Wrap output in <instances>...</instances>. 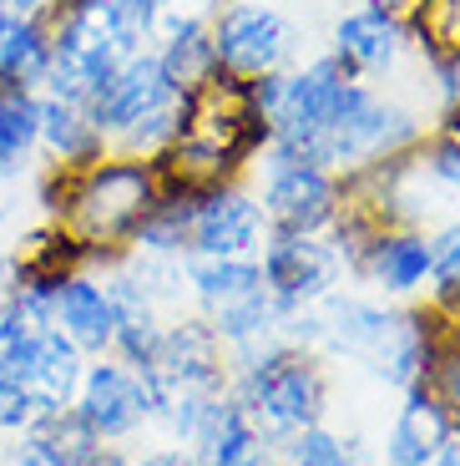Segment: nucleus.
I'll return each mask as SVG.
<instances>
[{"label":"nucleus","mask_w":460,"mask_h":466,"mask_svg":"<svg viewBox=\"0 0 460 466\" xmlns=\"http://www.w3.org/2000/svg\"><path fill=\"white\" fill-rule=\"evenodd\" d=\"M46 25H51V71L41 82V96L86 106L112 82V71L127 61L112 0H61L46 11Z\"/></svg>","instance_id":"f257e3e1"},{"label":"nucleus","mask_w":460,"mask_h":466,"mask_svg":"<svg viewBox=\"0 0 460 466\" xmlns=\"http://www.w3.org/2000/svg\"><path fill=\"white\" fill-rule=\"evenodd\" d=\"M157 203V173L147 157H127V152H106L102 163L81 167L71 183L66 203V228L86 244H132V228L147 218Z\"/></svg>","instance_id":"f03ea898"},{"label":"nucleus","mask_w":460,"mask_h":466,"mask_svg":"<svg viewBox=\"0 0 460 466\" xmlns=\"http://www.w3.org/2000/svg\"><path fill=\"white\" fill-rule=\"evenodd\" d=\"M238 406L258 431H309L324 410V375L304 350H264L248 360L238 385Z\"/></svg>","instance_id":"7ed1b4c3"},{"label":"nucleus","mask_w":460,"mask_h":466,"mask_svg":"<svg viewBox=\"0 0 460 466\" xmlns=\"http://www.w3.org/2000/svg\"><path fill=\"white\" fill-rule=\"evenodd\" d=\"M207 41H213V61L228 76H264V71H284L294 56V25L284 21L278 5L264 0H233L207 15Z\"/></svg>","instance_id":"20e7f679"},{"label":"nucleus","mask_w":460,"mask_h":466,"mask_svg":"<svg viewBox=\"0 0 460 466\" xmlns=\"http://www.w3.org/2000/svg\"><path fill=\"white\" fill-rule=\"evenodd\" d=\"M258 268H264V289L274 299L278 315H294L304 304H319L334 294L345 258L334 244H319L314 233H274L268 228L264 248H258Z\"/></svg>","instance_id":"39448f33"},{"label":"nucleus","mask_w":460,"mask_h":466,"mask_svg":"<svg viewBox=\"0 0 460 466\" xmlns=\"http://www.w3.org/2000/svg\"><path fill=\"white\" fill-rule=\"evenodd\" d=\"M339 198H345V187H339L334 173L268 152L264 218L274 223V233H319L324 223L339 218Z\"/></svg>","instance_id":"423d86ee"},{"label":"nucleus","mask_w":460,"mask_h":466,"mask_svg":"<svg viewBox=\"0 0 460 466\" xmlns=\"http://www.w3.org/2000/svg\"><path fill=\"white\" fill-rule=\"evenodd\" d=\"M349 82H359V76L334 56V51L314 56L309 66H299V71H288L284 96H278V106H274V142H304L319 127H329V116L339 112Z\"/></svg>","instance_id":"0eeeda50"},{"label":"nucleus","mask_w":460,"mask_h":466,"mask_svg":"<svg viewBox=\"0 0 460 466\" xmlns=\"http://www.w3.org/2000/svg\"><path fill=\"white\" fill-rule=\"evenodd\" d=\"M81 420H86V431L96 441H122L152 416V390L132 365H92V370L81 375L76 385V400H71Z\"/></svg>","instance_id":"6e6552de"},{"label":"nucleus","mask_w":460,"mask_h":466,"mask_svg":"<svg viewBox=\"0 0 460 466\" xmlns=\"http://www.w3.org/2000/svg\"><path fill=\"white\" fill-rule=\"evenodd\" d=\"M173 82H167V71H162L157 51H137V56H127L122 66L112 71V82L102 86V92L86 102V112H92V122L106 132V142H116L122 132H132L142 122V116L162 112V106L173 102Z\"/></svg>","instance_id":"1a4fd4ad"},{"label":"nucleus","mask_w":460,"mask_h":466,"mask_svg":"<svg viewBox=\"0 0 460 466\" xmlns=\"http://www.w3.org/2000/svg\"><path fill=\"white\" fill-rule=\"evenodd\" d=\"M268 238L264 203L238 193V187H218L193 208V233L187 248L197 258H254Z\"/></svg>","instance_id":"9d476101"},{"label":"nucleus","mask_w":460,"mask_h":466,"mask_svg":"<svg viewBox=\"0 0 460 466\" xmlns=\"http://www.w3.org/2000/svg\"><path fill=\"white\" fill-rule=\"evenodd\" d=\"M405 41H410V31L390 5H359V11L339 15V25H334V56L345 61L359 82L400 66Z\"/></svg>","instance_id":"9b49d317"},{"label":"nucleus","mask_w":460,"mask_h":466,"mask_svg":"<svg viewBox=\"0 0 460 466\" xmlns=\"http://www.w3.org/2000/svg\"><path fill=\"white\" fill-rule=\"evenodd\" d=\"M450 431H455V416H450L445 400H440L425 380L410 385V390H405L400 416H395V426H390L385 461H390V466H425L430 456L450 441Z\"/></svg>","instance_id":"f8f14e48"},{"label":"nucleus","mask_w":460,"mask_h":466,"mask_svg":"<svg viewBox=\"0 0 460 466\" xmlns=\"http://www.w3.org/2000/svg\"><path fill=\"white\" fill-rule=\"evenodd\" d=\"M51 71L46 15H21L0 5V92H41Z\"/></svg>","instance_id":"ddd939ff"},{"label":"nucleus","mask_w":460,"mask_h":466,"mask_svg":"<svg viewBox=\"0 0 460 466\" xmlns=\"http://www.w3.org/2000/svg\"><path fill=\"white\" fill-rule=\"evenodd\" d=\"M51 319H56V329L76 350H92V355L112 350V335H116L112 294H106V284L86 279V274H71V279L56 289V299H51Z\"/></svg>","instance_id":"4468645a"},{"label":"nucleus","mask_w":460,"mask_h":466,"mask_svg":"<svg viewBox=\"0 0 460 466\" xmlns=\"http://www.w3.org/2000/svg\"><path fill=\"white\" fill-rule=\"evenodd\" d=\"M41 152H46L56 167H92L102 163L112 142L106 132L92 122V112L76 102H61V96H41Z\"/></svg>","instance_id":"2eb2a0df"},{"label":"nucleus","mask_w":460,"mask_h":466,"mask_svg":"<svg viewBox=\"0 0 460 466\" xmlns=\"http://www.w3.org/2000/svg\"><path fill=\"white\" fill-rule=\"evenodd\" d=\"M359 268H369V279L385 284L390 294H405L415 284L430 279V238L415 228H400V233H375L359 258Z\"/></svg>","instance_id":"dca6fc26"},{"label":"nucleus","mask_w":460,"mask_h":466,"mask_svg":"<svg viewBox=\"0 0 460 466\" xmlns=\"http://www.w3.org/2000/svg\"><path fill=\"white\" fill-rule=\"evenodd\" d=\"M197 451H203V466H274L264 431L248 420V410L238 400L218 406V416H213L207 436L197 441Z\"/></svg>","instance_id":"f3484780"},{"label":"nucleus","mask_w":460,"mask_h":466,"mask_svg":"<svg viewBox=\"0 0 460 466\" xmlns=\"http://www.w3.org/2000/svg\"><path fill=\"white\" fill-rule=\"evenodd\" d=\"M41 152V92H0V177L11 183Z\"/></svg>","instance_id":"a211bd4d"},{"label":"nucleus","mask_w":460,"mask_h":466,"mask_svg":"<svg viewBox=\"0 0 460 466\" xmlns=\"http://www.w3.org/2000/svg\"><path fill=\"white\" fill-rule=\"evenodd\" d=\"M187 284L207 309H223V304L248 299V294H264V268H258V258H193Z\"/></svg>","instance_id":"6ab92c4d"},{"label":"nucleus","mask_w":460,"mask_h":466,"mask_svg":"<svg viewBox=\"0 0 460 466\" xmlns=\"http://www.w3.org/2000/svg\"><path fill=\"white\" fill-rule=\"evenodd\" d=\"M274 315L278 309L264 289V294H248V299H238V304L213 309V329H218V339H228V345H254V339L274 325Z\"/></svg>","instance_id":"aec40b11"},{"label":"nucleus","mask_w":460,"mask_h":466,"mask_svg":"<svg viewBox=\"0 0 460 466\" xmlns=\"http://www.w3.org/2000/svg\"><path fill=\"white\" fill-rule=\"evenodd\" d=\"M430 279L440 284V304L460 309V218L430 238Z\"/></svg>","instance_id":"412c9836"},{"label":"nucleus","mask_w":460,"mask_h":466,"mask_svg":"<svg viewBox=\"0 0 460 466\" xmlns=\"http://www.w3.org/2000/svg\"><path fill=\"white\" fill-rule=\"evenodd\" d=\"M288 466H349V451H345V441H339V436L309 426V431H299V441H294Z\"/></svg>","instance_id":"4be33fe9"},{"label":"nucleus","mask_w":460,"mask_h":466,"mask_svg":"<svg viewBox=\"0 0 460 466\" xmlns=\"http://www.w3.org/2000/svg\"><path fill=\"white\" fill-rule=\"evenodd\" d=\"M35 420H41L35 396L21 380H5V375H0V431H31Z\"/></svg>","instance_id":"5701e85b"},{"label":"nucleus","mask_w":460,"mask_h":466,"mask_svg":"<svg viewBox=\"0 0 460 466\" xmlns=\"http://www.w3.org/2000/svg\"><path fill=\"white\" fill-rule=\"evenodd\" d=\"M11 466H76L61 446H51L46 436L35 431H21V441L11 446Z\"/></svg>","instance_id":"b1692460"},{"label":"nucleus","mask_w":460,"mask_h":466,"mask_svg":"<svg viewBox=\"0 0 460 466\" xmlns=\"http://www.w3.org/2000/svg\"><path fill=\"white\" fill-rule=\"evenodd\" d=\"M137 466H197V461L187 451H147Z\"/></svg>","instance_id":"393cba45"},{"label":"nucleus","mask_w":460,"mask_h":466,"mask_svg":"<svg viewBox=\"0 0 460 466\" xmlns=\"http://www.w3.org/2000/svg\"><path fill=\"white\" fill-rule=\"evenodd\" d=\"M440 137L460 142V96H455V102H445V112H440Z\"/></svg>","instance_id":"a878e982"},{"label":"nucleus","mask_w":460,"mask_h":466,"mask_svg":"<svg viewBox=\"0 0 460 466\" xmlns=\"http://www.w3.org/2000/svg\"><path fill=\"white\" fill-rule=\"evenodd\" d=\"M76 466H127V461H122L112 446H106V451H102V446H92L86 456H76Z\"/></svg>","instance_id":"bb28decb"},{"label":"nucleus","mask_w":460,"mask_h":466,"mask_svg":"<svg viewBox=\"0 0 460 466\" xmlns=\"http://www.w3.org/2000/svg\"><path fill=\"white\" fill-rule=\"evenodd\" d=\"M0 5H5V11H21V15H46L61 0H0Z\"/></svg>","instance_id":"cd10ccee"},{"label":"nucleus","mask_w":460,"mask_h":466,"mask_svg":"<svg viewBox=\"0 0 460 466\" xmlns=\"http://www.w3.org/2000/svg\"><path fill=\"white\" fill-rule=\"evenodd\" d=\"M425 466H460V446H450V441H445V446H440V451L430 456Z\"/></svg>","instance_id":"c85d7f7f"},{"label":"nucleus","mask_w":460,"mask_h":466,"mask_svg":"<svg viewBox=\"0 0 460 466\" xmlns=\"http://www.w3.org/2000/svg\"><path fill=\"white\" fill-rule=\"evenodd\" d=\"M11 218V183H5V177H0V223Z\"/></svg>","instance_id":"c756f323"},{"label":"nucleus","mask_w":460,"mask_h":466,"mask_svg":"<svg viewBox=\"0 0 460 466\" xmlns=\"http://www.w3.org/2000/svg\"><path fill=\"white\" fill-rule=\"evenodd\" d=\"M369 5H390V11H395V5H400V0H369Z\"/></svg>","instance_id":"7c9ffc66"},{"label":"nucleus","mask_w":460,"mask_h":466,"mask_svg":"<svg viewBox=\"0 0 460 466\" xmlns=\"http://www.w3.org/2000/svg\"><path fill=\"white\" fill-rule=\"evenodd\" d=\"M284 5H304V0H284Z\"/></svg>","instance_id":"2f4dec72"},{"label":"nucleus","mask_w":460,"mask_h":466,"mask_svg":"<svg viewBox=\"0 0 460 466\" xmlns=\"http://www.w3.org/2000/svg\"><path fill=\"white\" fill-rule=\"evenodd\" d=\"M455 426H460V420H455Z\"/></svg>","instance_id":"473e14b6"}]
</instances>
